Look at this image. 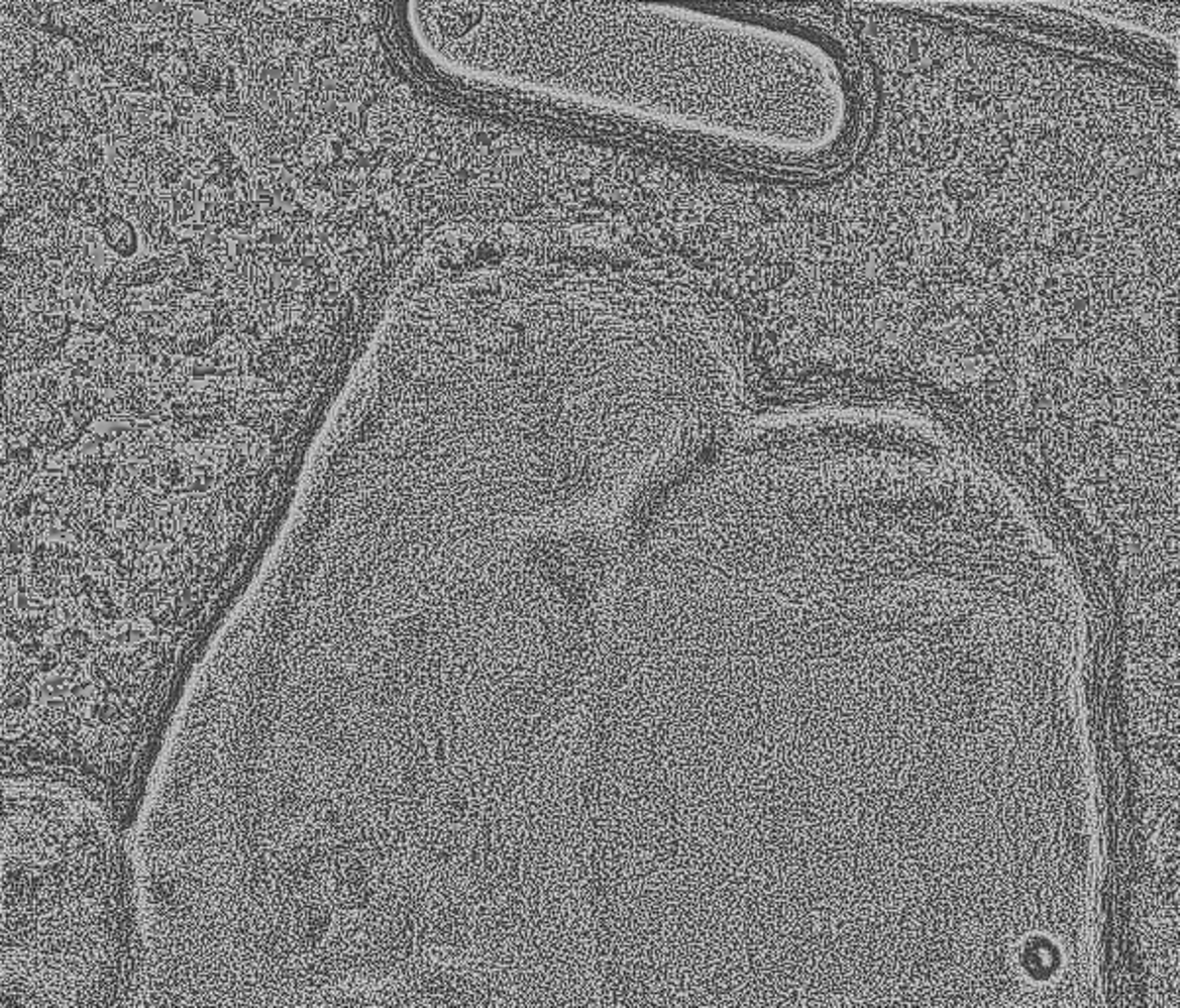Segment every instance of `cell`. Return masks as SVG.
<instances>
[{"mask_svg": "<svg viewBox=\"0 0 1180 1008\" xmlns=\"http://www.w3.org/2000/svg\"><path fill=\"white\" fill-rule=\"evenodd\" d=\"M252 355L234 333H225L203 357L195 359V373L209 371L215 377L250 375Z\"/></svg>", "mask_w": 1180, "mask_h": 1008, "instance_id": "7a4b0ae2", "label": "cell"}, {"mask_svg": "<svg viewBox=\"0 0 1180 1008\" xmlns=\"http://www.w3.org/2000/svg\"><path fill=\"white\" fill-rule=\"evenodd\" d=\"M109 278L126 288H146L168 280L170 274L157 253L140 250L132 259H120Z\"/></svg>", "mask_w": 1180, "mask_h": 1008, "instance_id": "3957f363", "label": "cell"}, {"mask_svg": "<svg viewBox=\"0 0 1180 1008\" xmlns=\"http://www.w3.org/2000/svg\"><path fill=\"white\" fill-rule=\"evenodd\" d=\"M99 231L103 234L105 244L120 259H132L142 250L140 248V234L136 231V227L115 213H111L105 219V223L99 227Z\"/></svg>", "mask_w": 1180, "mask_h": 1008, "instance_id": "277c9868", "label": "cell"}, {"mask_svg": "<svg viewBox=\"0 0 1180 1008\" xmlns=\"http://www.w3.org/2000/svg\"><path fill=\"white\" fill-rule=\"evenodd\" d=\"M416 38L447 74L728 140L793 146V39L659 4L427 2Z\"/></svg>", "mask_w": 1180, "mask_h": 1008, "instance_id": "6da1fadb", "label": "cell"}]
</instances>
